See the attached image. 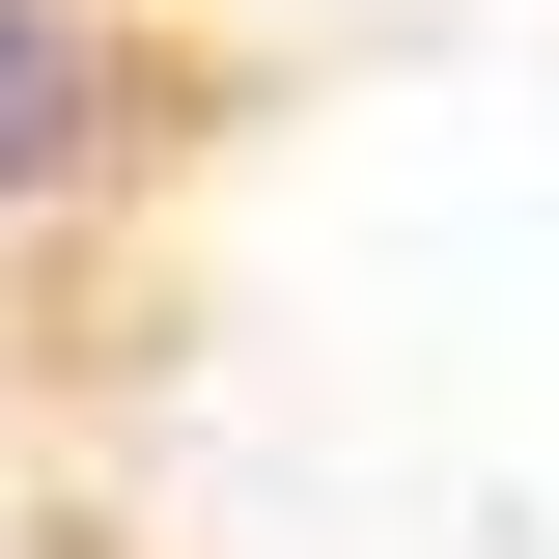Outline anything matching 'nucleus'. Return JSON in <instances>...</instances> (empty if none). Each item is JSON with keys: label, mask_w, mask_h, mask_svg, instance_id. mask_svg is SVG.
<instances>
[{"label": "nucleus", "mask_w": 559, "mask_h": 559, "mask_svg": "<svg viewBox=\"0 0 559 559\" xmlns=\"http://www.w3.org/2000/svg\"><path fill=\"white\" fill-rule=\"evenodd\" d=\"M252 84L280 57L224 28V0H0V280H84Z\"/></svg>", "instance_id": "1"}]
</instances>
